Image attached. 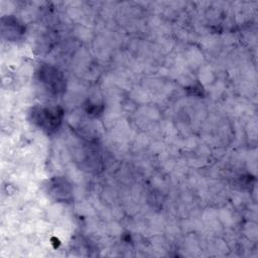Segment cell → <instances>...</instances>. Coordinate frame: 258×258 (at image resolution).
<instances>
[{
	"label": "cell",
	"mask_w": 258,
	"mask_h": 258,
	"mask_svg": "<svg viewBox=\"0 0 258 258\" xmlns=\"http://www.w3.org/2000/svg\"><path fill=\"white\" fill-rule=\"evenodd\" d=\"M41 77L47 91L56 94L63 89V79L59 76L57 71L51 68H47L41 72Z\"/></svg>",
	"instance_id": "obj_2"
},
{
	"label": "cell",
	"mask_w": 258,
	"mask_h": 258,
	"mask_svg": "<svg viewBox=\"0 0 258 258\" xmlns=\"http://www.w3.org/2000/svg\"><path fill=\"white\" fill-rule=\"evenodd\" d=\"M33 116L38 126L47 132L55 130L60 123V112L55 108H40L33 113Z\"/></svg>",
	"instance_id": "obj_1"
}]
</instances>
